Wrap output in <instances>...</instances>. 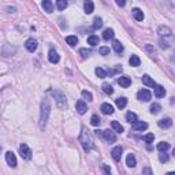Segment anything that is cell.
Here are the masks:
<instances>
[{"mask_svg": "<svg viewBox=\"0 0 175 175\" xmlns=\"http://www.w3.org/2000/svg\"><path fill=\"white\" fill-rule=\"evenodd\" d=\"M131 14H133V17H134V19H136V21L141 22L142 19H144V13H142L140 8H133V10H131Z\"/></svg>", "mask_w": 175, "mask_h": 175, "instance_id": "cell-19", "label": "cell"}, {"mask_svg": "<svg viewBox=\"0 0 175 175\" xmlns=\"http://www.w3.org/2000/svg\"><path fill=\"white\" fill-rule=\"evenodd\" d=\"M160 111H162V106L157 103H155L151 106V114H153V115H156V114H159Z\"/></svg>", "mask_w": 175, "mask_h": 175, "instance_id": "cell-33", "label": "cell"}, {"mask_svg": "<svg viewBox=\"0 0 175 175\" xmlns=\"http://www.w3.org/2000/svg\"><path fill=\"white\" fill-rule=\"evenodd\" d=\"M67 6H69L67 0H56V7H58V10H59V11L66 10Z\"/></svg>", "mask_w": 175, "mask_h": 175, "instance_id": "cell-30", "label": "cell"}, {"mask_svg": "<svg viewBox=\"0 0 175 175\" xmlns=\"http://www.w3.org/2000/svg\"><path fill=\"white\" fill-rule=\"evenodd\" d=\"M142 84H144L145 86H148V88H153L156 84H155V81L152 80V78L149 77V75H142Z\"/></svg>", "mask_w": 175, "mask_h": 175, "instance_id": "cell-21", "label": "cell"}, {"mask_svg": "<svg viewBox=\"0 0 175 175\" xmlns=\"http://www.w3.org/2000/svg\"><path fill=\"white\" fill-rule=\"evenodd\" d=\"M159 159H160V162H162V163H164V162H167V160H168V156L166 155V152H160Z\"/></svg>", "mask_w": 175, "mask_h": 175, "instance_id": "cell-42", "label": "cell"}, {"mask_svg": "<svg viewBox=\"0 0 175 175\" xmlns=\"http://www.w3.org/2000/svg\"><path fill=\"white\" fill-rule=\"evenodd\" d=\"M114 30L112 29H106L104 30V33H103V39L104 40H111V39H114Z\"/></svg>", "mask_w": 175, "mask_h": 175, "instance_id": "cell-32", "label": "cell"}, {"mask_svg": "<svg viewBox=\"0 0 175 175\" xmlns=\"http://www.w3.org/2000/svg\"><path fill=\"white\" fill-rule=\"evenodd\" d=\"M111 127H112V129L115 130L116 133H121V134L123 133V126H122L121 123H118V122H116V121H114L112 123H111Z\"/></svg>", "mask_w": 175, "mask_h": 175, "instance_id": "cell-29", "label": "cell"}, {"mask_svg": "<svg viewBox=\"0 0 175 175\" xmlns=\"http://www.w3.org/2000/svg\"><path fill=\"white\" fill-rule=\"evenodd\" d=\"M153 140H155V136H153L152 133H149V134H147V136H144V141L147 142V144H152Z\"/></svg>", "mask_w": 175, "mask_h": 175, "instance_id": "cell-38", "label": "cell"}, {"mask_svg": "<svg viewBox=\"0 0 175 175\" xmlns=\"http://www.w3.org/2000/svg\"><path fill=\"white\" fill-rule=\"evenodd\" d=\"M115 2L119 7H125V6H126V0H115Z\"/></svg>", "mask_w": 175, "mask_h": 175, "instance_id": "cell-43", "label": "cell"}, {"mask_svg": "<svg viewBox=\"0 0 175 175\" xmlns=\"http://www.w3.org/2000/svg\"><path fill=\"white\" fill-rule=\"evenodd\" d=\"M82 97L85 99V100H88V101L93 100V95L90 92H88V90H82Z\"/></svg>", "mask_w": 175, "mask_h": 175, "instance_id": "cell-37", "label": "cell"}, {"mask_svg": "<svg viewBox=\"0 0 175 175\" xmlns=\"http://www.w3.org/2000/svg\"><path fill=\"white\" fill-rule=\"evenodd\" d=\"M118 84L122 88H129L131 85V80H130L129 77H126V75H123V77H119L118 78Z\"/></svg>", "mask_w": 175, "mask_h": 175, "instance_id": "cell-15", "label": "cell"}, {"mask_svg": "<svg viewBox=\"0 0 175 175\" xmlns=\"http://www.w3.org/2000/svg\"><path fill=\"white\" fill-rule=\"evenodd\" d=\"M6 162H7V164L10 166V167H17V157L15 155L13 152H7L6 153Z\"/></svg>", "mask_w": 175, "mask_h": 175, "instance_id": "cell-7", "label": "cell"}, {"mask_svg": "<svg viewBox=\"0 0 175 175\" xmlns=\"http://www.w3.org/2000/svg\"><path fill=\"white\" fill-rule=\"evenodd\" d=\"M19 153H21V157H23V159H26V160H29L32 157V151L26 144L19 145Z\"/></svg>", "mask_w": 175, "mask_h": 175, "instance_id": "cell-5", "label": "cell"}, {"mask_svg": "<svg viewBox=\"0 0 175 175\" xmlns=\"http://www.w3.org/2000/svg\"><path fill=\"white\" fill-rule=\"evenodd\" d=\"M126 121L129 122V123H133V122L137 121V115H136L134 112H131V111H130V112L126 114Z\"/></svg>", "mask_w": 175, "mask_h": 175, "instance_id": "cell-34", "label": "cell"}, {"mask_svg": "<svg viewBox=\"0 0 175 175\" xmlns=\"http://www.w3.org/2000/svg\"><path fill=\"white\" fill-rule=\"evenodd\" d=\"M122 152H123V149H122V147H115L112 151H111V156H112V159L115 160V162H121Z\"/></svg>", "mask_w": 175, "mask_h": 175, "instance_id": "cell-8", "label": "cell"}, {"mask_svg": "<svg viewBox=\"0 0 175 175\" xmlns=\"http://www.w3.org/2000/svg\"><path fill=\"white\" fill-rule=\"evenodd\" d=\"M153 89H155V96H156L157 99L164 97V95H166V89H164V88H163L162 85H155V86H153Z\"/></svg>", "mask_w": 175, "mask_h": 175, "instance_id": "cell-14", "label": "cell"}, {"mask_svg": "<svg viewBox=\"0 0 175 175\" xmlns=\"http://www.w3.org/2000/svg\"><path fill=\"white\" fill-rule=\"evenodd\" d=\"M84 8H85L86 14H92L93 11H95V4H93L92 0H85V3H84Z\"/></svg>", "mask_w": 175, "mask_h": 175, "instance_id": "cell-20", "label": "cell"}, {"mask_svg": "<svg viewBox=\"0 0 175 175\" xmlns=\"http://www.w3.org/2000/svg\"><path fill=\"white\" fill-rule=\"evenodd\" d=\"M137 99L140 101H149L152 99V93L148 89H141L138 93H137Z\"/></svg>", "mask_w": 175, "mask_h": 175, "instance_id": "cell-4", "label": "cell"}, {"mask_svg": "<svg viewBox=\"0 0 175 175\" xmlns=\"http://www.w3.org/2000/svg\"><path fill=\"white\" fill-rule=\"evenodd\" d=\"M170 149V144H168V142H159V144H157V151H159V152H166V151H168Z\"/></svg>", "mask_w": 175, "mask_h": 175, "instance_id": "cell-27", "label": "cell"}, {"mask_svg": "<svg viewBox=\"0 0 175 175\" xmlns=\"http://www.w3.org/2000/svg\"><path fill=\"white\" fill-rule=\"evenodd\" d=\"M80 142L82 144L85 152H89L90 149L93 148V141H92V137H90L89 131L86 130V127H82L81 130V136H80Z\"/></svg>", "mask_w": 175, "mask_h": 175, "instance_id": "cell-2", "label": "cell"}, {"mask_svg": "<svg viewBox=\"0 0 175 175\" xmlns=\"http://www.w3.org/2000/svg\"><path fill=\"white\" fill-rule=\"evenodd\" d=\"M101 137H104V140H107L110 144L116 141V134L110 130H101Z\"/></svg>", "mask_w": 175, "mask_h": 175, "instance_id": "cell-6", "label": "cell"}, {"mask_svg": "<svg viewBox=\"0 0 175 175\" xmlns=\"http://www.w3.org/2000/svg\"><path fill=\"white\" fill-rule=\"evenodd\" d=\"M101 89H103V92L106 93V95H112L114 93V89H112V86L110 85V84H107V82H104L103 85H101Z\"/></svg>", "mask_w": 175, "mask_h": 175, "instance_id": "cell-28", "label": "cell"}, {"mask_svg": "<svg viewBox=\"0 0 175 175\" xmlns=\"http://www.w3.org/2000/svg\"><path fill=\"white\" fill-rule=\"evenodd\" d=\"M112 48H114V51L116 52V54H119L121 55L122 52H123V45L121 44V41H118V40H114V43H112Z\"/></svg>", "mask_w": 175, "mask_h": 175, "instance_id": "cell-23", "label": "cell"}, {"mask_svg": "<svg viewBox=\"0 0 175 175\" xmlns=\"http://www.w3.org/2000/svg\"><path fill=\"white\" fill-rule=\"evenodd\" d=\"M25 47H26V49H28L29 52H34L37 49V41L34 39H29V40H26Z\"/></svg>", "mask_w": 175, "mask_h": 175, "instance_id": "cell-10", "label": "cell"}, {"mask_svg": "<svg viewBox=\"0 0 175 175\" xmlns=\"http://www.w3.org/2000/svg\"><path fill=\"white\" fill-rule=\"evenodd\" d=\"M142 173H144V174H152V170H151V168H144Z\"/></svg>", "mask_w": 175, "mask_h": 175, "instance_id": "cell-45", "label": "cell"}, {"mask_svg": "<svg viewBox=\"0 0 175 175\" xmlns=\"http://www.w3.org/2000/svg\"><path fill=\"white\" fill-rule=\"evenodd\" d=\"M101 112L103 114H106V115H112L114 114V107L111 106V104H108V103H103L101 104Z\"/></svg>", "mask_w": 175, "mask_h": 175, "instance_id": "cell-16", "label": "cell"}, {"mask_svg": "<svg viewBox=\"0 0 175 175\" xmlns=\"http://www.w3.org/2000/svg\"><path fill=\"white\" fill-rule=\"evenodd\" d=\"M80 55L85 59V58H88L90 55V51H89V49H86V48H81L80 49Z\"/></svg>", "mask_w": 175, "mask_h": 175, "instance_id": "cell-41", "label": "cell"}, {"mask_svg": "<svg viewBox=\"0 0 175 175\" xmlns=\"http://www.w3.org/2000/svg\"><path fill=\"white\" fill-rule=\"evenodd\" d=\"M49 114H51V104H49V99H44L41 103V112H40V127L41 130L45 129L47 122H48Z\"/></svg>", "mask_w": 175, "mask_h": 175, "instance_id": "cell-1", "label": "cell"}, {"mask_svg": "<svg viewBox=\"0 0 175 175\" xmlns=\"http://www.w3.org/2000/svg\"><path fill=\"white\" fill-rule=\"evenodd\" d=\"M101 26H103V21H101V18H95V21H93V29H96V30H97V29H100Z\"/></svg>", "mask_w": 175, "mask_h": 175, "instance_id": "cell-36", "label": "cell"}, {"mask_svg": "<svg viewBox=\"0 0 175 175\" xmlns=\"http://www.w3.org/2000/svg\"><path fill=\"white\" fill-rule=\"evenodd\" d=\"M129 63H130V66H133V67H138L141 60H140V58L137 56V55H131L129 59Z\"/></svg>", "mask_w": 175, "mask_h": 175, "instance_id": "cell-24", "label": "cell"}, {"mask_svg": "<svg viewBox=\"0 0 175 175\" xmlns=\"http://www.w3.org/2000/svg\"><path fill=\"white\" fill-rule=\"evenodd\" d=\"M52 95H54V97H55V100H56V104H58V107L59 108H66L67 107V100H66V96L63 95L60 90H52Z\"/></svg>", "mask_w": 175, "mask_h": 175, "instance_id": "cell-3", "label": "cell"}, {"mask_svg": "<svg viewBox=\"0 0 175 175\" xmlns=\"http://www.w3.org/2000/svg\"><path fill=\"white\" fill-rule=\"evenodd\" d=\"M103 171L106 174H111V168L108 167V166H103Z\"/></svg>", "mask_w": 175, "mask_h": 175, "instance_id": "cell-44", "label": "cell"}, {"mask_svg": "<svg viewBox=\"0 0 175 175\" xmlns=\"http://www.w3.org/2000/svg\"><path fill=\"white\" fill-rule=\"evenodd\" d=\"M159 34L160 36H164V37H171V34H173V30H171L170 28H167V26H160L159 28Z\"/></svg>", "mask_w": 175, "mask_h": 175, "instance_id": "cell-18", "label": "cell"}, {"mask_svg": "<svg viewBox=\"0 0 175 175\" xmlns=\"http://www.w3.org/2000/svg\"><path fill=\"white\" fill-rule=\"evenodd\" d=\"M99 52H100V55H103V56H107V55H110V48L108 47H100Z\"/></svg>", "mask_w": 175, "mask_h": 175, "instance_id": "cell-39", "label": "cell"}, {"mask_svg": "<svg viewBox=\"0 0 175 175\" xmlns=\"http://www.w3.org/2000/svg\"><path fill=\"white\" fill-rule=\"evenodd\" d=\"M96 75H97L99 78H106L107 71L104 69H101V67H97V69H96Z\"/></svg>", "mask_w": 175, "mask_h": 175, "instance_id": "cell-35", "label": "cell"}, {"mask_svg": "<svg viewBox=\"0 0 175 175\" xmlns=\"http://www.w3.org/2000/svg\"><path fill=\"white\" fill-rule=\"evenodd\" d=\"M66 43L69 44L70 47H75V45L78 44L77 36H67V37H66Z\"/></svg>", "mask_w": 175, "mask_h": 175, "instance_id": "cell-26", "label": "cell"}, {"mask_svg": "<svg viewBox=\"0 0 175 175\" xmlns=\"http://www.w3.org/2000/svg\"><path fill=\"white\" fill-rule=\"evenodd\" d=\"M131 125H133V130H136V131H144V130L148 129V123H145V122L136 121V122H133Z\"/></svg>", "mask_w": 175, "mask_h": 175, "instance_id": "cell-11", "label": "cell"}, {"mask_svg": "<svg viewBox=\"0 0 175 175\" xmlns=\"http://www.w3.org/2000/svg\"><path fill=\"white\" fill-rule=\"evenodd\" d=\"M90 123H92L93 126H99V125H100V118H99L97 115H93L92 118H90Z\"/></svg>", "mask_w": 175, "mask_h": 175, "instance_id": "cell-40", "label": "cell"}, {"mask_svg": "<svg viewBox=\"0 0 175 175\" xmlns=\"http://www.w3.org/2000/svg\"><path fill=\"white\" fill-rule=\"evenodd\" d=\"M88 44H89V45H92V47H96L99 44V37L95 36V34L89 36V37H88Z\"/></svg>", "mask_w": 175, "mask_h": 175, "instance_id": "cell-31", "label": "cell"}, {"mask_svg": "<svg viewBox=\"0 0 175 175\" xmlns=\"http://www.w3.org/2000/svg\"><path fill=\"white\" fill-rule=\"evenodd\" d=\"M75 108H77V112L81 114V115H84V114L88 111V106L85 103H84L82 100H78L77 103H75Z\"/></svg>", "mask_w": 175, "mask_h": 175, "instance_id": "cell-12", "label": "cell"}, {"mask_svg": "<svg viewBox=\"0 0 175 175\" xmlns=\"http://www.w3.org/2000/svg\"><path fill=\"white\" fill-rule=\"evenodd\" d=\"M48 59H49V62H51L52 65H56V63H59L60 56L58 55V52L55 51V49H51V51L48 52Z\"/></svg>", "mask_w": 175, "mask_h": 175, "instance_id": "cell-9", "label": "cell"}, {"mask_svg": "<svg viewBox=\"0 0 175 175\" xmlns=\"http://www.w3.org/2000/svg\"><path fill=\"white\" fill-rule=\"evenodd\" d=\"M126 164H127V167H130V168H134V167H136L137 162H136V157H134L133 153L127 155V157H126Z\"/></svg>", "mask_w": 175, "mask_h": 175, "instance_id": "cell-22", "label": "cell"}, {"mask_svg": "<svg viewBox=\"0 0 175 175\" xmlns=\"http://www.w3.org/2000/svg\"><path fill=\"white\" fill-rule=\"evenodd\" d=\"M43 8L45 13L51 14L52 11H54V4H52V0H43Z\"/></svg>", "mask_w": 175, "mask_h": 175, "instance_id": "cell-17", "label": "cell"}, {"mask_svg": "<svg viewBox=\"0 0 175 175\" xmlns=\"http://www.w3.org/2000/svg\"><path fill=\"white\" fill-rule=\"evenodd\" d=\"M127 104V99L126 97H119L116 99V107H118L119 110H123L125 107H126Z\"/></svg>", "mask_w": 175, "mask_h": 175, "instance_id": "cell-25", "label": "cell"}, {"mask_svg": "<svg viewBox=\"0 0 175 175\" xmlns=\"http://www.w3.org/2000/svg\"><path fill=\"white\" fill-rule=\"evenodd\" d=\"M171 126H173V119L171 118H164L159 121V127H162V129H170Z\"/></svg>", "mask_w": 175, "mask_h": 175, "instance_id": "cell-13", "label": "cell"}]
</instances>
